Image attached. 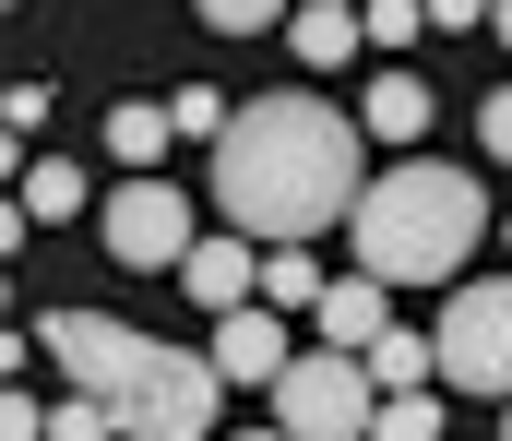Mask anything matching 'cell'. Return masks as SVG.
<instances>
[{"mask_svg":"<svg viewBox=\"0 0 512 441\" xmlns=\"http://www.w3.org/2000/svg\"><path fill=\"white\" fill-rule=\"evenodd\" d=\"M358 191H370V120H346L334 96H251L215 144V203L262 251L346 227Z\"/></svg>","mask_w":512,"mask_h":441,"instance_id":"cell-1","label":"cell"},{"mask_svg":"<svg viewBox=\"0 0 512 441\" xmlns=\"http://www.w3.org/2000/svg\"><path fill=\"white\" fill-rule=\"evenodd\" d=\"M36 358H60V382L108 394L131 441H203L215 406H227V370H215V358L155 346V334H131L108 310H48V322H36Z\"/></svg>","mask_w":512,"mask_h":441,"instance_id":"cell-2","label":"cell"},{"mask_svg":"<svg viewBox=\"0 0 512 441\" xmlns=\"http://www.w3.org/2000/svg\"><path fill=\"white\" fill-rule=\"evenodd\" d=\"M477 239H489V191H477L465 167H441V155L382 167V179L358 191V215H346V251H358V275H382V287H441V275H465Z\"/></svg>","mask_w":512,"mask_h":441,"instance_id":"cell-3","label":"cell"},{"mask_svg":"<svg viewBox=\"0 0 512 441\" xmlns=\"http://www.w3.org/2000/svg\"><path fill=\"white\" fill-rule=\"evenodd\" d=\"M274 418H286L298 441H370V418H382V382H370V358H358V346H310V358H286Z\"/></svg>","mask_w":512,"mask_h":441,"instance_id":"cell-4","label":"cell"},{"mask_svg":"<svg viewBox=\"0 0 512 441\" xmlns=\"http://www.w3.org/2000/svg\"><path fill=\"white\" fill-rule=\"evenodd\" d=\"M108 263H131V275H179L191 263V191L167 167H120V191H108Z\"/></svg>","mask_w":512,"mask_h":441,"instance_id":"cell-5","label":"cell"},{"mask_svg":"<svg viewBox=\"0 0 512 441\" xmlns=\"http://www.w3.org/2000/svg\"><path fill=\"white\" fill-rule=\"evenodd\" d=\"M429 346H441L453 394H512V287H453Z\"/></svg>","mask_w":512,"mask_h":441,"instance_id":"cell-6","label":"cell"},{"mask_svg":"<svg viewBox=\"0 0 512 441\" xmlns=\"http://www.w3.org/2000/svg\"><path fill=\"white\" fill-rule=\"evenodd\" d=\"M203 358H215L227 382H262V394H274L298 346H286V322H274V298H251V310H227V322H215V346H203Z\"/></svg>","mask_w":512,"mask_h":441,"instance_id":"cell-7","label":"cell"},{"mask_svg":"<svg viewBox=\"0 0 512 441\" xmlns=\"http://www.w3.org/2000/svg\"><path fill=\"white\" fill-rule=\"evenodd\" d=\"M179 287H191V310H251L262 298V263H251V227H227V239H191V263H179Z\"/></svg>","mask_w":512,"mask_h":441,"instance_id":"cell-8","label":"cell"},{"mask_svg":"<svg viewBox=\"0 0 512 441\" xmlns=\"http://www.w3.org/2000/svg\"><path fill=\"white\" fill-rule=\"evenodd\" d=\"M286 48H298L310 72H346V60L370 48V12H358V0H298V12H286Z\"/></svg>","mask_w":512,"mask_h":441,"instance_id":"cell-9","label":"cell"},{"mask_svg":"<svg viewBox=\"0 0 512 441\" xmlns=\"http://www.w3.org/2000/svg\"><path fill=\"white\" fill-rule=\"evenodd\" d=\"M310 322H322V346H358V358H370V346L393 334V298H382V275H334Z\"/></svg>","mask_w":512,"mask_h":441,"instance_id":"cell-10","label":"cell"},{"mask_svg":"<svg viewBox=\"0 0 512 441\" xmlns=\"http://www.w3.org/2000/svg\"><path fill=\"white\" fill-rule=\"evenodd\" d=\"M358 120H370V144H417V132H429V84H417V72H370V108H358Z\"/></svg>","mask_w":512,"mask_h":441,"instance_id":"cell-11","label":"cell"},{"mask_svg":"<svg viewBox=\"0 0 512 441\" xmlns=\"http://www.w3.org/2000/svg\"><path fill=\"white\" fill-rule=\"evenodd\" d=\"M167 144H179L167 96H120V108H108V155H120V167H167Z\"/></svg>","mask_w":512,"mask_h":441,"instance_id":"cell-12","label":"cell"},{"mask_svg":"<svg viewBox=\"0 0 512 441\" xmlns=\"http://www.w3.org/2000/svg\"><path fill=\"white\" fill-rule=\"evenodd\" d=\"M322 287H334V275L310 263V239H286V251H262V298H274V310H322Z\"/></svg>","mask_w":512,"mask_h":441,"instance_id":"cell-13","label":"cell"},{"mask_svg":"<svg viewBox=\"0 0 512 441\" xmlns=\"http://www.w3.org/2000/svg\"><path fill=\"white\" fill-rule=\"evenodd\" d=\"M24 215H36V227L84 215V167H72V155H36V167H24Z\"/></svg>","mask_w":512,"mask_h":441,"instance_id":"cell-14","label":"cell"},{"mask_svg":"<svg viewBox=\"0 0 512 441\" xmlns=\"http://www.w3.org/2000/svg\"><path fill=\"white\" fill-rule=\"evenodd\" d=\"M429 370H441V346H429V334H405V322H393L382 346H370V382H382V394H417Z\"/></svg>","mask_w":512,"mask_h":441,"instance_id":"cell-15","label":"cell"},{"mask_svg":"<svg viewBox=\"0 0 512 441\" xmlns=\"http://www.w3.org/2000/svg\"><path fill=\"white\" fill-rule=\"evenodd\" d=\"M48 441H131V430H120V406H108V394H84V382H72V394L48 406Z\"/></svg>","mask_w":512,"mask_h":441,"instance_id":"cell-16","label":"cell"},{"mask_svg":"<svg viewBox=\"0 0 512 441\" xmlns=\"http://www.w3.org/2000/svg\"><path fill=\"white\" fill-rule=\"evenodd\" d=\"M167 120H179V144H227V120H239V108H227V96H215V84H179V96H167Z\"/></svg>","mask_w":512,"mask_h":441,"instance_id":"cell-17","label":"cell"},{"mask_svg":"<svg viewBox=\"0 0 512 441\" xmlns=\"http://www.w3.org/2000/svg\"><path fill=\"white\" fill-rule=\"evenodd\" d=\"M358 12H370V48H382V60H405V48L429 36V0H358Z\"/></svg>","mask_w":512,"mask_h":441,"instance_id":"cell-18","label":"cell"},{"mask_svg":"<svg viewBox=\"0 0 512 441\" xmlns=\"http://www.w3.org/2000/svg\"><path fill=\"white\" fill-rule=\"evenodd\" d=\"M370 441H441V406H429V382H417V394H382Z\"/></svg>","mask_w":512,"mask_h":441,"instance_id":"cell-19","label":"cell"},{"mask_svg":"<svg viewBox=\"0 0 512 441\" xmlns=\"http://www.w3.org/2000/svg\"><path fill=\"white\" fill-rule=\"evenodd\" d=\"M215 36H262V24H286V0H191Z\"/></svg>","mask_w":512,"mask_h":441,"instance_id":"cell-20","label":"cell"},{"mask_svg":"<svg viewBox=\"0 0 512 441\" xmlns=\"http://www.w3.org/2000/svg\"><path fill=\"white\" fill-rule=\"evenodd\" d=\"M0 132L36 144V132H48V84H12V96H0Z\"/></svg>","mask_w":512,"mask_h":441,"instance_id":"cell-21","label":"cell"},{"mask_svg":"<svg viewBox=\"0 0 512 441\" xmlns=\"http://www.w3.org/2000/svg\"><path fill=\"white\" fill-rule=\"evenodd\" d=\"M0 441H48V406L36 394H0Z\"/></svg>","mask_w":512,"mask_h":441,"instance_id":"cell-22","label":"cell"},{"mask_svg":"<svg viewBox=\"0 0 512 441\" xmlns=\"http://www.w3.org/2000/svg\"><path fill=\"white\" fill-rule=\"evenodd\" d=\"M477 144H489V155H501V167H512V84H501V96H489V108H477Z\"/></svg>","mask_w":512,"mask_h":441,"instance_id":"cell-23","label":"cell"},{"mask_svg":"<svg viewBox=\"0 0 512 441\" xmlns=\"http://www.w3.org/2000/svg\"><path fill=\"white\" fill-rule=\"evenodd\" d=\"M429 24H441V36H465V24H489V0H429Z\"/></svg>","mask_w":512,"mask_h":441,"instance_id":"cell-24","label":"cell"},{"mask_svg":"<svg viewBox=\"0 0 512 441\" xmlns=\"http://www.w3.org/2000/svg\"><path fill=\"white\" fill-rule=\"evenodd\" d=\"M489 24H501V48H512V0H489Z\"/></svg>","mask_w":512,"mask_h":441,"instance_id":"cell-25","label":"cell"},{"mask_svg":"<svg viewBox=\"0 0 512 441\" xmlns=\"http://www.w3.org/2000/svg\"><path fill=\"white\" fill-rule=\"evenodd\" d=\"M239 441H298V430H286V418H274V430H239Z\"/></svg>","mask_w":512,"mask_h":441,"instance_id":"cell-26","label":"cell"},{"mask_svg":"<svg viewBox=\"0 0 512 441\" xmlns=\"http://www.w3.org/2000/svg\"><path fill=\"white\" fill-rule=\"evenodd\" d=\"M501 441H512V394H501Z\"/></svg>","mask_w":512,"mask_h":441,"instance_id":"cell-27","label":"cell"}]
</instances>
